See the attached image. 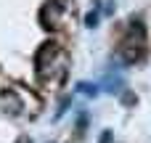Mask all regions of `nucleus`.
<instances>
[{"label":"nucleus","instance_id":"2","mask_svg":"<svg viewBox=\"0 0 151 143\" xmlns=\"http://www.w3.org/2000/svg\"><path fill=\"white\" fill-rule=\"evenodd\" d=\"M3 106H5V109H11V111H19V109H21V103H19V98H16V96H5V98H3Z\"/></svg>","mask_w":151,"mask_h":143},{"label":"nucleus","instance_id":"5","mask_svg":"<svg viewBox=\"0 0 151 143\" xmlns=\"http://www.w3.org/2000/svg\"><path fill=\"white\" fill-rule=\"evenodd\" d=\"M19 143H29V138H21V141H19Z\"/></svg>","mask_w":151,"mask_h":143},{"label":"nucleus","instance_id":"3","mask_svg":"<svg viewBox=\"0 0 151 143\" xmlns=\"http://www.w3.org/2000/svg\"><path fill=\"white\" fill-rule=\"evenodd\" d=\"M85 24H88V27H96V24H98V11H90L88 19H85Z\"/></svg>","mask_w":151,"mask_h":143},{"label":"nucleus","instance_id":"1","mask_svg":"<svg viewBox=\"0 0 151 143\" xmlns=\"http://www.w3.org/2000/svg\"><path fill=\"white\" fill-rule=\"evenodd\" d=\"M53 56H56V45H42V48H40V53L35 56V69H37V74H40V77H48Z\"/></svg>","mask_w":151,"mask_h":143},{"label":"nucleus","instance_id":"4","mask_svg":"<svg viewBox=\"0 0 151 143\" xmlns=\"http://www.w3.org/2000/svg\"><path fill=\"white\" fill-rule=\"evenodd\" d=\"M80 90H82L85 96H96V85H88V82H82V85H80Z\"/></svg>","mask_w":151,"mask_h":143}]
</instances>
